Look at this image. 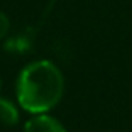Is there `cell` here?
Instances as JSON below:
<instances>
[{"mask_svg":"<svg viewBox=\"0 0 132 132\" xmlns=\"http://www.w3.org/2000/svg\"><path fill=\"white\" fill-rule=\"evenodd\" d=\"M64 94V77L55 64L37 60L29 64L17 80V100L32 114H44L55 107Z\"/></svg>","mask_w":132,"mask_h":132,"instance_id":"1","label":"cell"},{"mask_svg":"<svg viewBox=\"0 0 132 132\" xmlns=\"http://www.w3.org/2000/svg\"><path fill=\"white\" fill-rule=\"evenodd\" d=\"M9 27H10V22H9V19H7V15L0 12V39H3V37L7 35Z\"/></svg>","mask_w":132,"mask_h":132,"instance_id":"5","label":"cell"},{"mask_svg":"<svg viewBox=\"0 0 132 132\" xmlns=\"http://www.w3.org/2000/svg\"><path fill=\"white\" fill-rule=\"evenodd\" d=\"M23 132H65V129L54 117L39 114V116L32 117L25 122Z\"/></svg>","mask_w":132,"mask_h":132,"instance_id":"2","label":"cell"},{"mask_svg":"<svg viewBox=\"0 0 132 132\" xmlns=\"http://www.w3.org/2000/svg\"><path fill=\"white\" fill-rule=\"evenodd\" d=\"M5 48L12 54H23L27 48H30V40L25 35H17L5 44Z\"/></svg>","mask_w":132,"mask_h":132,"instance_id":"4","label":"cell"},{"mask_svg":"<svg viewBox=\"0 0 132 132\" xmlns=\"http://www.w3.org/2000/svg\"><path fill=\"white\" fill-rule=\"evenodd\" d=\"M0 122L5 126H15L19 122V110L12 100L0 97Z\"/></svg>","mask_w":132,"mask_h":132,"instance_id":"3","label":"cell"}]
</instances>
